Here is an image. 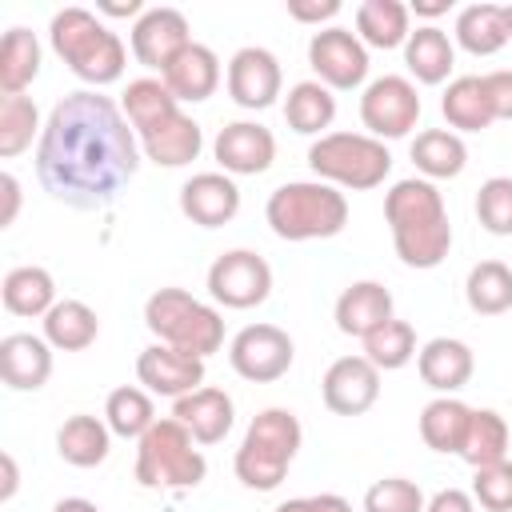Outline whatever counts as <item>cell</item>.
Returning <instances> with one entry per match:
<instances>
[{
  "mask_svg": "<svg viewBox=\"0 0 512 512\" xmlns=\"http://www.w3.org/2000/svg\"><path fill=\"white\" fill-rule=\"evenodd\" d=\"M52 512H100L92 500H80V496H68V500H60Z\"/></svg>",
  "mask_w": 512,
  "mask_h": 512,
  "instance_id": "obj_51",
  "label": "cell"
},
{
  "mask_svg": "<svg viewBox=\"0 0 512 512\" xmlns=\"http://www.w3.org/2000/svg\"><path fill=\"white\" fill-rule=\"evenodd\" d=\"M96 332H100V320H96V312H92L88 304H80V300H60V304H52V312L44 316V336H48V344H56V348H64V352L88 348V344L96 340Z\"/></svg>",
  "mask_w": 512,
  "mask_h": 512,
  "instance_id": "obj_30",
  "label": "cell"
},
{
  "mask_svg": "<svg viewBox=\"0 0 512 512\" xmlns=\"http://www.w3.org/2000/svg\"><path fill=\"white\" fill-rule=\"evenodd\" d=\"M332 116H336V100H332L328 88L316 84V80L296 84V88L288 92V100H284V120H288L300 136H312V132L328 128Z\"/></svg>",
  "mask_w": 512,
  "mask_h": 512,
  "instance_id": "obj_37",
  "label": "cell"
},
{
  "mask_svg": "<svg viewBox=\"0 0 512 512\" xmlns=\"http://www.w3.org/2000/svg\"><path fill=\"white\" fill-rule=\"evenodd\" d=\"M160 76H164V88L176 100H192L196 104V100H208L216 92V84H220V60H216L212 48L188 44Z\"/></svg>",
  "mask_w": 512,
  "mask_h": 512,
  "instance_id": "obj_22",
  "label": "cell"
},
{
  "mask_svg": "<svg viewBox=\"0 0 512 512\" xmlns=\"http://www.w3.org/2000/svg\"><path fill=\"white\" fill-rule=\"evenodd\" d=\"M484 88H488L492 112L500 120H512V72H488L484 76Z\"/></svg>",
  "mask_w": 512,
  "mask_h": 512,
  "instance_id": "obj_45",
  "label": "cell"
},
{
  "mask_svg": "<svg viewBox=\"0 0 512 512\" xmlns=\"http://www.w3.org/2000/svg\"><path fill=\"white\" fill-rule=\"evenodd\" d=\"M296 452H300V420L284 408H268L244 432V444L236 452V476L256 492H272L284 480Z\"/></svg>",
  "mask_w": 512,
  "mask_h": 512,
  "instance_id": "obj_5",
  "label": "cell"
},
{
  "mask_svg": "<svg viewBox=\"0 0 512 512\" xmlns=\"http://www.w3.org/2000/svg\"><path fill=\"white\" fill-rule=\"evenodd\" d=\"M52 276L44 268H12L0 284V300L12 316H48L52 312Z\"/></svg>",
  "mask_w": 512,
  "mask_h": 512,
  "instance_id": "obj_27",
  "label": "cell"
},
{
  "mask_svg": "<svg viewBox=\"0 0 512 512\" xmlns=\"http://www.w3.org/2000/svg\"><path fill=\"white\" fill-rule=\"evenodd\" d=\"M172 416L192 432L196 444H220L232 432V400L220 388H196L180 396Z\"/></svg>",
  "mask_w": 512,
  "mask_h": 512,
  "instance_id": "obj_21",
  "label": "cell"
},
{
  "mask_svg": "<svg viewBox=\"0 0 512 512\" xmlns=\"http://www.w3.org/2000/svg\"><path fill=\"white\" fill-rule=\"evenodd\" d=\"M340 12V0H288V16L300 24H320Z\"/></svg>",
  "mask_w": 512,
  "mask_h": 512,
  "instance_id": "obj_46",
  "label": "cell"
},
{
  "mask_svg": "<svg viewBox=\"0 0 512 512\" xmlns=\"http://www.w3.org/2000/svg\"><path fill=\"white\" fill-rule=\"evenodd\" d=\"M276 512H312V504H308V500H288V504H280Z\"/></svg>",
  "mask_w": 512,
  "mask_h": 512,
  "instance_id": "obj_54",
  "label": "cell"
},
{
  "mask_svg": "<svg viewBox=\"0 0 512 512\" xmlns=\"http://www.w3.org/2000/svg\"><path fill=\"white\" fill-rule=\"evenodd\" d=\"M384 220L408 268H436L452 248L444 200L428 180H400L384 200Z\"/></svg>",
  "mask_w": 512,
  "mask_h": 512,
  "instance_id": "obj_2",
  "label": "cell"
},
{
  "mask_svg": "<svg viewBox=\"0 0 512 512\" xmlns=\"http://www.w3.org/2000/svg\"><path fill=\"white\" fill-rule=\"evenodd\" d=\"M52 376V352L36 336H4L0 340V380L16 392H36Z\"/></svg>",
  "mask_w": 512,
  "mask_h": 512,
  "instance_id": "obj_20",
  "label": "cell"
},
{
  "mask_svg": "<svg viewBox=\"0 0 512 512\" xmlns=\"http://www.w3.org/2000/svg\"><path fill=\"white\" fill-rule=\"evenodd\" d=\"M0 472H4V480H0V500H12V492H16L20 480H16V460H12L8 452L0 456Z\"/></svg>",
  "mask_w": 512,
  "mask_h": 512,
  "instance_id": "obj_49",
  "label": "cell"
},
{
  "mask_svg": "<svg viewBox=\"0 0 512 512\" xmlns=\"http://www.w3.org/2000/svg\"><path fill=\"white\" fill-rule=\"evenodd\" d=\"M208 292L224 308H256L272 292V268L256 252H244V248L224 252L208 268Z\"/></svg>",
  "mask_w": 512,
  "mask_h": 512,
  "instance_id": "obj_9",
  "label": "cell"
},
{
  "mask_svg": "<svg viewBox=\"0 0 512 512\" xmlns=\"http://www.w3.org/2000/svg\"><path fill=\"white\" fill-rule=\"evenodd\" d=\"M468 424H472V408L460 400H432L420 412V436L436 452H460L468 440Z\"/></svg>",
  "mask_w": 512,
  "mask_h": 512,
  "instance_id": "obj_29",
  "label": "cell"
},
{
  "mask_svg": "<svg viewBox=\"0 0 512 512\" xmlns=\"http://www.w3.org/2000/svg\"><path fill=\"white\" fill-rule=\"evenodd\" d=\"M136 376H140V384H148L152 392L180 400V396H188V392L200 388V380H204V360H200V356H188V352H180V348H168V344H152V348L140 352Z\"/></svg>",
  "mask_w": 512,
  "mask_h": 512,
  "instance_id": "obj_15",
  "label": "cell"
},
{
  "mask_svg": "<svg viewBox=\"0 0 512 512\" xmlns=\"http://www.w3.org/2000/svg\"><path fill=\"white\" fill-rule=\"evenodd\" d=\"M356 28L372 48H396L408 40V8L400 0H364Z\"/></svg>",
  "mask_w": 512,
  "mask_h": 512,
  "instance_id": "obj_35",
  "label": "cell"
},
{
  "mask_svg": "<svg viewBox=\"0 0 512 512\" xmlns=\"http://www.w3.org/2000/svg\"><path fill=\"white\" fill-rule=\"evenodd\" d=\"M404 60H408V68H412V76H416L420 84H440V80H448V72H452V44H448V36H444L440 28L428 24V28L408 32Z\"/></svg>",
  "mask_w": 512,
  "mask_h": 512,
  "instance_id": "obj_33",
  "label": "cell"
},
{
  "mask_svg": "<svg viewBox=\"0 0 512 512\" xmlns=\"http://www.w3.org/2000/svg\"><path fill=\"white\" fill-rule=\"evenodd\" d=\"M416 352V332L404 320H388L384 328L364 336V360H372L376 368H404Z\"/></svg>",
  "mask_w": 512,
  "mask_h": 512,
  "instance_id": "obj_40",
  "label": "cell"
},
{
  "mask_svg": "<svg viewBox=\"0 0 512 512\" xmlns=\"http://www.w3.org/2000/svg\"><path fill=\"white\" fill-rule=\"evenodd\" d=\"M392 320V292L376 280H360L352 288H344V296L336 300V328L344 336H368L376 328H384Z\"/></svg>",
  "mask_w": 512,
  "mask_h": 512,
  "instance_id": "obj_19",
  "label": "cell"
},
{
  "mask_svg": "<svg viewBox=\"0 0 512 512\" xmlns=\"http://www.w3.org/2000/svg\"><path fill=\"white\" fill-rule=\"evenodd\" d=\"M292 356H296V348H292L288 332L276 324H248L232 340V368L252 384L280 380L292 368Z\"/></svg>",
  "mask_w": 512,
  "mask_h": 512,
  "instance_id": "obj_10",
  "label": "cell"
},
{
  "mask_svg": "<svg viewBox=\"0 0 512 512\" xmlns=\"http://www.w3.org/2000/svg\"><path fill=\"white\" fill-rule=\"evenodd\" d=\"M104 416H108V428H112L116 436H144V432L156 424L152 400H148V392H140V388H116V392H108Z\"/></svg>",
  "mask_w": 512,
  "mask_h": 512,
  "instance_id": "obj_39",
  "label": "cell"
},
{
  "mask_svg": "<svg viewBox=\"0 0 512 512\" xmlns=\"http://www.w3.org/2000/svg\"><path fill=\"white\" fill-rule=\"evenodd\" d=\"M380 396V368L364 356H344L324 372V404L336 416H360Z\"/></svg>",
  "mask_w": 512,
  "mask_h": 512,
  "instance_id": "obj_13",
  "label": "cell"
},
{
  "mask_svg": "<svg viewBox=\"0 0 512 512\" xmlns=\"http://www.w3.org/2000/svg\"><path fill=\"white\" fill-rule=\"evenodd\" d=\"M364 512H424V496L412 480L388 476L364 492Z\"/></svg>",
  "mask_w": 512,
  "mask_h": 512,
  "instance_id": "obj_43",
  "label": "cell"
},
{
  "mask_svg": "<svg viewBox=\"0 0 512 512\" xmlns=\"http://www.w3.org/2000/svg\"><path fill=\"white\" fill-rule=\"evenodd\" d=\"M276 156V140L268 128L260 124H228L220 128L216 136V160L224 164V172H236V176H256L272 164Z\"/></svg>",
  "mask_w": 512,
  "mask_h": 512,
  "instance_id": "obj_18",
  "label": "cell"
},
{
  "mask_svg": "<svg viewBox=\"0 0 512 512\" xmlns=\"http://www.w3.org/2000/svg\"><path fill=\"white\" fill-rule=\"evenodd\" d=\"M124 112H128L132 128L144 136L176 116V96L164 88V80H132L124 92Z\"/></svg>",
  "mask_w": 512,
  "mask_h": 512,
  "instance_id": "obj_36",
  "label": "cell"
},
{
  "mask_svg": "<svg viewBox=\"0 0 512 512\" xmlns=\"http://www.w3.org/2000/svg\"><path fill=\"white\" fill-rule=\"evenodd\" d=\"M188 44H192L188 40V20L176 8H152L132 28V52H136V60L144 68H160L164 72Z\"/></svg>",
  "mask_w": 512,
  "mask_h": 512,
  "instance_id": "obj_14",
  "label": "cell"
},
{
  "mask_svg": "<svg viewBox=\"0 0 512 512\" xmlns=\"http://www.w3.org/2000/svg\"><path fill=\"white\" fill-rule=\"evenodd\" d=\"M52 48L88 84H112L124 72V44H120V36L108 32L84 8H64V12L52 16Z\"/></svg>",
  "mask_w": 512,
  "mask_h": 512,
  "instance_id": "obj_3",
  "label": "cell"
},
{
  "mask_svg": "<svg viewBox=\"0 0 512 512\" xmlns=\"http://www.w3.org/2000/svg\"><path fill=\"white\" fill-rule=\"evenodd\" d=\"M16 208H20V184L16 176H0V228H8L16 220Z\"/></svg>",
  "mask_w": 512,
  "mask_h": 512,
  "instance_id": "obj_47",
  "label": "cell"
},
{
  "mask_svg": "<svg viewBox=\"0 0 512 512\" xmlns=\"http://www.w3.org/2000/svg\"><path fill=\"white\" fill-rule=\"evenodd\" d=\"M416 12L420 16H440V12H448V4L444 0H416Z\"/></svg>",
  "mask_w": 512,
  "mask_h": 512,
  "instance_id": "obj_52",
  "label": "cell"
},
{
  "mask_svg": "<svg viewBox=\"0 0 512 512\" xmlns=\"http://www.w3.org/2000/svg\"><path fill=\"white\" fill-rule=\"evenodd\" d=\"M36 172L40 184L72 208L108 204L136 172V140L128 120L108 96H64L44 124Z\"/></svg>",
  "mask_w": 512,
  "mask_h": 512,
  "instance_id": "obj_1",
  "label": "cell"
},
{
  "mask_svg": "<svg viewBox=\"0 0 512 512\" xmlns=\"http://www.w3.org/2000/svg\"><path fill=\"white\" fill-rule=\"evenodd\" d=\"M56 452L72 468H96L108 456V428L96 416H72L56 432Z\"/></svg>",
  "mask_w": 512,
  "mask_h": 512,
  "instance_id": "obj_31",
  "label": "cell"
},
{
  "mask_svg": "<svg viewBox=\"0 0 512 512\" xmlns=\"http://www.w3.org/2000/svg\"><path fill=\"white\" fill-rule=\"evenodd\" d=\"M308 164L316 176L324 180H336L344 188H376L388 168H392V156L380 140L372 136H352V132H332V136H320L312 148H308Z\"/></svg>",
  "mask_w": 512,
  "mask_h": 512,
  "instance_id": "obj_8",
  "label": "cell"
},
{
  "mask_svg": "<svg viewBox=\"0 0 512 512\" xmlns=\"http://www.w3.org/2000/svg\"><path fill=\"white\" fill-rule=\"evenodd\" d=\"M308 64L316 68V76L332 88H356L368 72V52L364 44L344 32V28H324L312 36L308 44Z\"/></svg>",
  "mask_w": 512,
  "mask_h": 512,
  "instance_id": "obj_12",
  "label": "cell"
},
{
  "mask_svg": "<svg viewBox=\"0 0 512 512\" xmlns=\"http://www.w3.org/2000/svg\"><path fill=\"white\" fill-rule=\"evenodd\" d=\"M264 212L280 240H324L348 224V200L328 184H284Z\"/></svg>",
  "mask_w": 512,
  "mask_h": 512,
  "instance_id": "obj_6",
  "label": "cell"
},
{
  "mask_svg": "<svg viewBox=\"0 0 512 512\" xmlns=\"http://www.w3.org/2000/svg\"><path fill=\"white\" fill-rule=\"evenodd\" d=\"M204 472H208V464H204L200 448H192V432L176 416L156 420L140 436L136 480L144 488H196L204 480Z\"/></svg>",
  "mask_w": 512,
  "mask_h": 512,
  "instance_id": "obj_7",
  "label": "cell"
},
{
  "mask_svg": "<svg viewBox=\"0 0 512 512\" xmlns=\"http://www.w3.org/2000/svg\"><path fill=\"white\" fill-rule=\"evenodd\" d=\"M228 92L240 108H268L280 96V64L264 48H240L228 64Z\"/></svg>",
  "mask_w": 512,
  "mask_h": 512,
  "instance_id": "obj_16",
  "label": "cell"
},
{
  "mask_svg": "<svg viewBox=\"0 0 512 512\" xmlns=\"http://www.w3.org/2000/svg\"><path fill=\"white\" fill-rule=\"evenodd\" d=\"M108 16H132L136 8H140V0H128V4H100Z\"/></svg>",
  "mask_w": 512,
  "mask_h": 512,
  "instance_id": "obj_53",
  "label": "cell"
},
{
  "mask_svg": "<svg viewBox=\"0 0 512 512\" xmlns=\"http://www.w3.org/2000/svg\"><path fill=\"white\" fill-rule=\"evenodd\" d=\"M440 108H444V120L452 128H464V132H480V128H488L496 120L492 100H488V88H484V76H460V80H452L448 92H444V100H440Z\"/></svg>",
  "mask_w": 512,
  "mask_h": 512,
  "instance_id": "obj_24",
  "label": "cell"
},
{
  "mask_svg": "<svg viewBox=\"0 0 512 512\" xmlns=\"http://www.w3.org/2000/svg\"><path fill=\"white\" fill-rule=\"evenodd\" d=\"M476 216L492 236H512V180L492 176L476 192Z\"/></svg>",
  "mask_w": 512,
  "mask_h": 512,
  "instance_id": "obj_42",
  "label": "cell"
},
{
  "mask_svg": "<svg viewBox=\"0 0 512 512\" xmlns=\"http://www.w3.org/2000/svg\"><path fill=\"white\" fill-rule=\"evenodd\" d=\"M200 124L196 120H188V116H172V120H164L160 128H152V132H144V152H148V160H156V164H164V168H180V164H188V160H196L200 156Z\"/></svg>",
  "mask_w": 512,
  "mask_h": 512,
  "instance_id": "obj_25",
  "label": "cell"
},
{
  "mask_svg": "<svg viewBox=\"0 0 512 512\" xmlns=\"http://www.w3.org/2000/svg\"><path fill=\"white\" fill-rule=\"evenodd\" d=\"M36 132V104L28 96H0V156H20Z\"/></svg>",
  "mask_w": 512,
  "mask_h": 512,
  "instance_id": "obj_41",
  "label": "cell"
},
{
  "mask_svg": "<svg viewBox=\"0 0 512 512\" xmlns=\"http://www.w3.org/2000/svg\"><path fill=\"white\" fill-rule=\"evenodd\" d=\"M504 20H508V32H512V4H504Z\"/></svg>",
  "mask_w": 512,
  "mask_h": 512,
  "instance_id": "obj_55",
  "label": "cell"
},
{
  "mask_svg": "<svg viewBox=\"0 0 512 512\" xmlns=\"http://www.w3.org/2000/svg\"><path fill=\"white\" fill-rule=\"evenodd\" d=\"M468 308L480 312V316H500L512 308V268L500 264V260H480L472 272H468Z\"/></svg>",
  "mask_w": 512,
  "mask_h": 512,
  "instance_id": "obj_32",
  "label": "cell"
},
{
  "mask_svg": "<svg viewBox=\"0 0 512 512\" xmlns=\"http://www.w3.org/2000/svg\"><path fill=\"white\" fill-rule=\"evenodd\" d=\"M308 504H312V512H352V504H348L344 496H332V492L308 496Z\"/></svg>",
  "mask_w": 512,
  "mask_h": 512,
  "instance_id": "obj_50",
  "label": "cell"
},
{
  "mask_svg": "<svg viewBox=\"0 0 512 512\" xmlns=\"http://www.w3.org/2000/svg\"><path fill=\"white\" fill-rule=\"evenodd\" d=\"M360 120L376 136H408L420 120V96L404 76H384L360 96Z\"/></svg>",
  "mask_w": 512,
  "mask_h": 512,
  "instance_id": "obj_11",
  "label": "cell"
},
{
  "mask_svg": "<svg viewBox=\"0 0 512 512\" xmlns=\"http://www.w3.org/2000/svg\"><path fill=\"white\" fill-rule=\"evenodd\" d=\"M144 324L160 344L180 348V352L200 356V360L224 344V320L208 304L192 300L184 288L152 292L144 304Z\"/></svg>",
  "mask_w": 512,
  "mask_h": 512,
  "instance_id": "obj_4",
  "label": "cell"
},
{
  "mask_svg": "<svg viewBox=\"0 0 512 512\" xmlns=\"http://www.w3.org/2000/svg\"><path fill=\"white\" fill-rule=\"evenodd\" d=\"M412 160H416V168H420L424 176H432V180H448V176H460L468 152H464L460 136H452V132H444V128H428V132L416 136V144H412Z\"/></svg>",
  "mask_w": 512,
  "mask_h": 512,
  "instance_id": "obj_34",
  "label": "cell"
},
{
  "mask_svg": "<svg viewBox=\"0 0 512 512\" xmlns=\"http://www.w3.org/2000/svg\"><path fill=\"white\" fill-rule=\"evenodd\" d=\"M40 72V44L28 28H8L0 40V92L20 96Z\"/></svg>",
  "mask_w": 512,
  "mask_h": 512,
  "instance_id": "obj_26",
  "label": "cell"
},
{
  "mask_svg": "<svg viewBox=\"0 0 512 512\" xmlns=\"http://www.w3.org/2000/svg\"><path fill=\"white\" fill-rule=\"evenodd\" d=\"M468 376H472V352H468V344L448 340V336L424 344V352H420V380L428 388L456 392V388L468 384Z\"/></svg>",
  "mask_w": 512,
  "mask_h": 512,
  "instance_id": "obj_23",
  "label": "cell"
},
{
  "mask_svg": "<svg viewBox=\"0 0 512 512\" xmlns=\"http://www.w3.org/2000/svg\"><path fill=\"white\" fill-rule=\"evenodd\" d=\"M508 20H504V8L500 4H472L460 12L456 20V40L472 52V56H492L508 44Z\"/></svg>",
  "mask_w": 512,
  "mask_h": 512,
  "instance_id": "obj_28",
  "label": "cell"
},
{
  "mask_svg": "<svg viewBox=\"0 0 512 512\" xmlns=\"http://www.w3.org/2000/svg\"><path fill=\"white\" fill-rule=\"evenodd\" d=\"M460 456H464L472 468H488V464H500V460L508 456V424H504L496 412H488V408L472 412V424H468V440H464Z\"/></svg>",
  "mask_w": 512,
  "mask_h": 512,
  "instance_id": "obj_38",
  "label": "cell"
},
{
  "mask_svg": "<svg viewBox=\"0 0 512 512\" xmlns=\"http://www.w3.org/2000/svg\"><path fill=\"white\" fill-rule=\"evenodd\" d=\"M424 512H472V496L460 492V488H444L432 496V504Z\"/></svg>",
  "mask_w": 512,
  "mask_h": 512,
  "instance_id": "obj_48",
  "label": "cell"
},
{
  "mask_svg": "<svg viewBox=\"0 0 512 512\" xmlns=\"http://www.w3.org/2000/svg\"><path fill=\"white\" fill-rule=\"evenodd\" d=\"M472 496H476L480 508H488V512H512V464L500 460V464L476 468Z\"/></svg>",
  "mask_w": 512,
  "mask_h": 512,
  "instance_id": "obj_44",
  "label": "cell"
},
{
  "mask_svg": "<svg viewBox=\"0 0 512 512\" xmlns=\"http://www.w3.org/2000/svg\"><path fill=\"white\" fill-rule=\"evenodd\" d=\"M236 208H240V192H236V184H232L228 176H220V172H200V176H192V180L180 188V212H184L192 224H200V228H220V224H228V220L236 216Z\"/></svg>",
  "mask_w": 512,
  "mask_h": 512,
  "instance_id": "obj_17",
  "label": "cell"
}]
</instances>
